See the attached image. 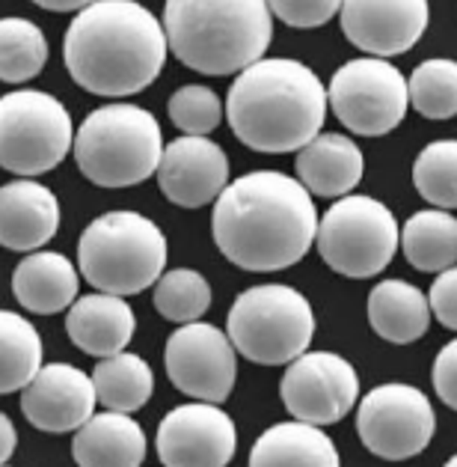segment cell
Here are the masks:
<instances>
[{
    "instance_id": "1",
    "label": "cell",
    "mask_w": 457,
    "mask_h": 467,
    "mask_svg": "<svg viewBox=\"0 0 457 467\" xmlns=\"http://www.w3.org/2000/svg\"><path fill=\"white\" fill-rule=\"evenodd\" d=\"M312 193L279 170L238 176L214 202V244L244 271L297 265L318 238Z\"/></svg>"
},
{
    "instance_id": "2",
    "label": "cell",
    "mask_w": 457,
    "mask_h": 467,
    "mask_svg": "<svg viewBox=\"0 0 457 467\" xmlns=\"http://www.w3.org/2000/svg\"><path fill=\"white\" fill-rule=\"evenodd\" d=\"M169 39L161 21L134 0H96L72 18L63 60L86 93L122 99L143 93L167 63Z\"/></svg>"
},
{
    "instance_id": "3",
    "label": "cell",
    "mask_w": 457,
    "mask_h": 467,
    "mask_svg": "<svg viewBox=\"0 0 457 467\" xmlns=\"http://www.w3.org/2000/svg\"><path fill=\"white\" fill-rule=\"evenodd\" d=\"M330 93L310 66L270 57L235 78L226 119L235 138L265 155L303 152L327 119Z\"/></svg>"
},
{
    "instance_id": "4",
    "label": "cell",
    "mask_w": 457,
    "mask_h": 467,
    "mask_svg": "<svg viewBox=\"0 0 457 467\" xmlns=\"http://www.w3.org/2000/svg\"><path fill=\"white\" fill-rule=\"evenodd\" d=\"M169 51L199 75H241L265 60L273 13L265 0H167Z\"/></svg>"
},
{
    "instance_id": "5",
    "label": "cell",
    "mask_w": 457,
    "mask_h": 467,
    "mask_svg": "<svg viewBox=\"0 0 457 467\" xmlns=\"http://www.w3.org/2000/svg\"><path fill=\"white\" fill-rule=\"evenodd\" d=\"M167 235L140 212H107L81 233L77 268L105 295H137L157 286L167 271Z\"/></svg>"
},
{
    "instance_id": "6",
    "label": "cell",
    "mask_w": 457,
    "mask_h": 467,
    "mask_svg": "<svg viewBox=\"0 0 457 467\" xmlns=\"http://www.w3.org/2000/svg\"><path fill=\"white\" fill-rule=\"evenodd\" d=\"M164 134L146 108H96L77 129L75 161L98 188H131L152 179L164 161Z\"/></svg>"
},
{
    "instance_id": "7",
    "label": "cell",
    "mask_w": 457,
    "mask_h": 467,
    "mask_svg": "<svg viewBox=\"0 0 457 467\" xmlns=\"http://www.w3.org/2000/svg\"><path fill=\"white\" fill-rule=\"evenodd\" d=\"M226 334L247 360L261 367H291L315 337L312 304L285 283H261L228 306Z\"/></svg>"
},
{
    "instance_id": "8",
    "label": "cell",
    "mask_w": 457,
    "mask_h": 467,
    "mask_svg": "<svg viewBox=\"0 0 457 467\" xmlns=\"http://www.w3.org/2000/svg\"><path fill=\"white\" fill-rule=\"evenodd\" d=\"M401 230L395 214L381 200L350 193L327 209L318 223V254L341 277L369 280L390 265Z\"/></svg>"
},
{
    "instance_id": "9",
    "label": "cell",
    "mask_w": 457,
    "mask_h": 467,
    "mask_svg": "<svg viewBox=\"0 0 457 467\" xmlns=\"http://www.w3.org/2000/svg\"><path fill=\"white\" fill-rule=\"evenodd\" d=\"M72 113L42 89H13L0 99V164L21 179L54 170L75 146Z\"/></svg>"
},
{
    "instance_id": "10",
    "label": "cell",
    "mask_w": 457,
    "mask_h": 467,
    "mask_svg": "<svg viewBox=\"0 0 457 467\" xmlns=\"http://www.w3.org/2000/svg\"><path fill=\"white\" fill-rule=\"evenodd\" d=\"M330 108L348 131L381 138L395 131L407 117V78L390 60L360 57L336 69L330 81Z\"/></svg>"
},
{
    "instance_id": "11",
    "label": "cell",
    "mask_w": 457,
    "mask_h": 467,
    "mask_svg": "<svg viewBox=\"0 0 457 467\" xmlns=\"http://www.w3.org/2000/svg\"><path fill=\"white\" fill-rule=\"evenodd\" d=\"M357 431L365 450L386 462H407L428 447L437 431L431 399L413 384H381L362 396Z\"/></svg>"
},
{
    "instance_id": "12",
    "label": "cell",
    "mask_w": 457,
    "mask_h": 467,
    "mask_svg": "<svg viewBox=\"0 0 457 467\" xmlns=\"http://www.w3.org/2000/svg\"><path fill=\"white\" fill-rule=\"evenodd\" d=\"M282 405L297 423L333 426L345 420L360 399V375L333 351H306L279 381Z\"/></svg>"
},
{
    "instance_id": "13",
    "label": "cell",
    "mask_w": 457,
    "mask_h": 467,
    "mask_svg": "<svg viewBox=\"0 0 457 467\" xmlns=\"http://www.w3.org/2000/svg\"><path fill=\"white\" fill-rule=\"evenodd\" d=\"M167 375L181 393L220 405L235 390L238 348L228 334L208 322H193L169 334L164 348Z\"/></svg>"
},
{
    "instance_id": "14",
    "label": "cell",
    "mask_w": 457,
    "mask_h": 467,
    "mask_svg": "<svg viewBox=\"0 0 457 467\" xmlns=\"http://www.w3.org/2000/svg\"><path fill=\"white\" fill-rule=\"evenodd\" d=\"M155 443L164 467H226L235 459L238 429L220 405L190 402L161 420Z\"/></svg>"
},
{
    "instance_id": "15",
    "label": "cell",
    "mask_w": 457,
    "mask_h": 467,
    "mask_svg": "<svg viewBox=\"0 0 457 467\" xmlns=\"http://www.w3.org/2000/svg\"><path fill=\"white\" fill-rule=\"evenodd\" d=\"M428 13L425 0H348L339 18L350 45L383 60L407 54L425 36Z\"/></svg>"
},
{
    "instance_id": "16",
    "label": "cell",
    "mask_w": 457,
    "mask_h": 467,
    "mask_svg": "<svg viewBox=\"0 0 457 467\" xmlns=\"http://www.w3.org/2000/svg\"><path fill=\"white\" fill-rule=\"evenodd\" d=\"M96 402L93 375L72 363H48L27 390H21V414L30 426L51 435L84 429L96 417Z\"/></svg>"
},
{
    "instance_id": "17",
    "label": "cell",
    "mask_w": 457,
    "mask_h": 467,
    "mask_svg": "<svg viewBox=\"0 0 457 467\" xmlns=\"http://www.w3.org/2000/svg\"><path fill=\"white\" fill-rule=\"evenodd\" d=\"M161 193L181 209H202L217 202L228 182V158L220 143L208 138H178L167 146L157 170Z\"/></svg>"
},
{
    "instance_id": "18",
    "label": "cell",
    "mask_w": 457,
    "mask_h": 467,
    "mask_svg": "<svg viewBox=\"0 0 457 467\" xmlns=\"http://www.w3.org/2000/svg\"><path fill=\"white\" fill-rule=\"evenodd\" d=\"M60 202L36 179H15L0 191V244L18 254H39L56 235Z\"/></svg>"
},
{
    "instance_id": "19",
    "label": "cell",
    "mask_w": 457,
    "mask_h": 467,
    "mask_svg": "<svg viewBox=\"0 0 457 467\" xmlns=\"http://www.w3.org/2000/svg\"><path fill=\"white\" fill-rule=\"evenodd\" d=\"M137 327L134 310L125 298L105 292H89L68 306L66 334L68 339L93 358H117L131 343Z\"/></svg>"
},
{
    "instance_id": "20",
    "label": "cell",
    "mask_w": 457,
    "mask_h": 467,
    "mask_svg": "<svg viewBox=\"0 0 457 467\" xmlns=\"http://www.w3.org/2000/svg\"><path fill=\"white\" fill-rule=\"evenodd\" d=\"M362 173V152L348 134H318L303 152H297V179L315 197H350Z\"/></svg>"
},
{
    "instance_id": "21",
    "label": "cell",
    "mask_w": 457,
    "mask_h": 467,
    "mask_svg": "<svg viewBox=\"0 0 457 467\" xmlns=\"http://www.w3.org/2000/svg\"><path fill=\"white\" fill-rule=\"evenodd\" d=\"M77 467H140L146 462V431L134 417L105 411L75 431Z\"/></svg>"
},
{
    "instance_id": "22",
    "label": "cell",
    "mask_w": 457,
    "mask_h": 467,
    "mask_svg": "<svg viewBox=\"0 0 457 467\" xmlns=\"http://www.w3.org/2000/svg\"><path fill=\"white\" fill-rule=\"evenodd\" d=\"M13 295L25 310L36 316L63 313L77 301V271L68 256L39 250L21 259L13 271Z\"/></svg>"
},
{
    "instance_id": "23",
    "label": "cell",
    "mask_w": 457,
    "mask_h": 467,
    "mask_svg": "<svg viewBox=\"0 0 457 467\" xmlns=\"http://www.w3.org/2000/svg\"><path fill=\"white\" fill-rule=\"evenodd\" d=\"M369 325L392 346L416 343L428 334L431 301L407 280H381L369 295Z\"/></svg>"
},
{
    "instance_id": "24",
    "label": "cell",
    "mask_w": 457,
    "mask_h": 467,
    "mask_svg": "<svg viewBox=\"0 0 457 467\" xmlns=\"http://www.w3.org/2000/svg\"><path fill=\"white\" fill-rule=\"evenodd\" d=\"M249 467H341L336 443L310 423H277L249 450Z\"/></svg>"
},
{
    "instance_id": "25",
    "label": "cell",
    "mask_w": 457,
    "mask_h": 467,
    "mask_svg": "<svg viewBox=\"0 0 457 467\" xmlns=\"http://www.w3.org/2000/svg\"><path fill=\"white\" fill-rule=\"evenodd\" d=\"M401 250L407 262L428 275L457 265V218L442 209H421L404 223Z\"/></svg>"
},
{
    "instance_id": "26",
    "label": "cell",
    "mask_w": 457,
    "mask_h": 467,
    "mask_svg": "<svg viewBox=\"0 0 457 467\" xmlns=\"http://www.w3.org/2000/svg\"><path fill=\"white\" fill-rule=\"evenodd\" d=\"M96 393L98 402L107 411L117 414H134L152 399L155 390V375L152 367L131 351H122L117 358L98 360V367L93 369Z\"/></svg>"
},
{
    "instance_id": "27",
    "label": "cell",
    "mask_w": 457,
    "mask_h": 467,
    "mask_svg": "<svg viewBox=\"0 0 457 467\" xmlns=\"http://www.w3.org/2000/svg\"><path fill=\"white\" fill-rule=\"evenodd\" d=\"M42 369L39 330L18 313L4 310L0 313V390L6 396L27 390Z\"/></svg>"
},
{
    "instance_id": "28",
    "label": "cell",
    "mask_w": 457,
    "mask_h": 467,
    "mask_svg": "<svg viewBox=\"0 0 457 467\" xmlns=\"http://www.w3.org/2000/svg\"><path fill=\"white\" fill-rule=\"evenodd\" d=\"M48 63V39L27 18H4L0 25V78L4 84H25Z\"/></svg>"
},
{
    "instance_id": "29",
    "label": "cell",
    "mask_w": 457,
    "mask_h": 467,
    "mask_svg": "<svg viewBox=\"0 0 457 467\" xmlns=\"http://www.w3.org/2000/svg\"><path fill=\"white\" fill-rule=\"evenodd\" d=\"M211 286L199 271L193 268H173L157 280L155 286V310L161 313L167 322L176 325H193L208 313L211 306Z\"/></svg>"
},
{
    "instance_id": "30",
    "label": "cell",
    "mask_w": 457,
    "mask_h": 467,
    "mask_svg": "<svg viewBox=\"0 0 457 467\" xmlns=\"http://www.w3.org/2000/svg\"><path fill=\"white\" fill-rule=\"evenodd\" d=\"M410 105L428 119H452L457 113V63L445 57L419 63L410 75Z\"/></svg>"
},
{
    "instance_id": "31",
    "label": "cell",
    "mask_w": 457,
    "mask_h": 467,
    "mask_svg": "<svg viewBox=\"0 0 457 467\" xmlns=\"http://www.w3.org/2000/svg\"><path fill=\"white\" fill-rule=\"evenodd\" d=\"M419 197L442 212L457 209V140H433L413 164Z\"/></svg>"
},
{
    "instance_id": "32",
    "label": "cell",
    "mask_w": 457,
    "mask_h": 467,
    "mask_svg": "<svg viewBox=\"0 0 457 467\" xmlns=\"http://www.w3.org/2000/svg\"><path fill=\"white\" fill-rule=\"evenodd\" d=\"M167 110L176 129L185 131V138H205V134H211L220 125L226 105L211 87L188 84L169 96Z\"/></svg>"
},
{
    "instance_id": "33",
    "label": "cell",
    "mask_w": 457,
    "mask_h": 467,
    "mask_svg": "<svg viewBox=\"0 0 457 467\" xmlns=\"http://www.w3.org/2000/svg\"><path fill=\"white\" fill-rule=\"evenodd\" d=\"M270 13L289 27L312 30L327 25L333 16H341V4L339 0H273Z\"/></svg>"
},
{
    "instance_id": "34",
    "label": "cell",
    "mask_w": 457,
    "mask_h": 467,
    "mask_svg": "<svg viewBox=\"0 0 457 467\" xmlns=\"http://www.w3.org/2000/svg\"><path fill=\"white\" fill-rule=\"evenodd\" d=\"M431 313L437 316V322L449 330H457V265L442 271L433 280V286L428 292Z\"/></svg>"
},
{
    "instance_id": "35",
    "label": "cell",
    "mask_w": 457,
    "mask_h": 467,
    "mask_svg": "<svg viewBox=\"0 0 457 467\" xmlns=\"http://www.w3.org/2000/svg\"><path fill=\"white\" fill-rule=\"evenodd\" d=\"M433 390L452 411H457V339L442 346L433 360Z\"/></svg>"
},
{
    "instance_id": "36",
    "label": "cell",
    "mask_w": 457,
    "mask_h": 467,
    "mask_svg": "<svg viewBox=\"0 0 457 467\" xmlns=\"http://www.w3.org/2000/svg\"><path fill=\"white\" fill-rule=\"evenodd\" d=\"M36 6L48 9V13H77L81 16L89 4H77V0H39Z\"/></svg>"
},
{
    "instance_id": "37",
    "label": "cell",
    "mask_w": 457,
    "mask_h": 467,
    "mask_svg": "<svg viewBox=\"0 0 457 467\" xmlns=\"http://www.w3.org/2000/svg\"><path fill=\"white\" fill-rule=\"evenodd\" d=\"M0 429H4V462H9V459H13V452H15L18 435H15L13 420H9L6 414H0Z\"/></svg>"
},
{
    "instance_id": "38",
    "label": "cell",
    "mask_w": 457,
    "mask_h": 467,
    "mask_svg": "<svg viewBox=\"0 0 457 467\" xmlns=\"http://www.w3.org/2000/svg\"><path fill=\"white\" fill-rule=\"evenodd\" d=\"M442 467H457V455H452V459H449V462H445Z\"/></svg>"
}]
</instances>
